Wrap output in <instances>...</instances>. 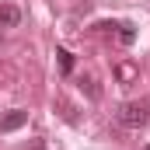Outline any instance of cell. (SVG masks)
<instances>
[{
	"label": "cell",
	"instance_id": "6da1fadb",
	"mask_svg": "<svg viewBox=\"0 0 150 150\" xmlns=\"http://www.w3.org/2000/svg\"><path fill=\"white\" fill-rule=\"evenodd\" d=\"M115 119H119V126H126V129H140V126H147V119H150V101L147 98H140V101H122L119 112H115Z\"/></svg>",
	"mask_w": 150,
	"mask_h": 150
},
{
	"label": "cell",
	"instance_id": "ba28073f",
	"mask_svg": "<svg viewBox=\"0 0 150 150\" xmlns=\"http://www.w3.org/2000/svg\"><path fill=\"white\" fill-rule=\"evenodd\" d=\"M147 150H150V147H147Z\"/></svg>",
	"mask_w": 150,
	"mask_h": 150
},
{
	"label": "cell",
	"instance_id": "277c9868",
	"mask_svg": "<svg viewBox=\"0 0 150 150\" xmlns=\"http://www.w3.org/2000/svg\"><path fill=\"white\" fill-rule=\"evenodd\" d=\"M56 56H59V70H63V74H70V70H74V56H70L67 49H56Z\"/></svg>",
	"mask_w": 150,
	"mask_h": 150
},
{
	"label": "cell",
	"instance_id": "5b68a950",
	"mask_svg": "<svg viewBox=\"0 0 150 150\" xmlns=\"http://www.w3.org/2000/svg\"><path fill=\"white\" fill-rule=\"evenodd\" d=\"M122 32H119V42L122 45H133V38H136V32H133V25H119Z\"/></svg>",
	"mask_w": 150,
	"mask_h": 150
},
{
	"label": "cell",
	"instance_id": "7a4b0ae2",
	"mask_svg": "<svg viewBox=\"0 0 150 150\" xmlns=\"http://www.w3.org/2000/svg\"><path fill=\"white\" fill-rule=\"evenodd\" d=\"M25 122H28V112H25V108H14V112H7L0 119V133H14V129H21Z\"/></svg>",
	"mask_w": 150,
	"mask_h": 150
},
{
	"label": "cell",
	"instance_id": "52a82bcc",
	"mask_svg": "<svg viewBox=\"0 0 150 150\" xmlns=\"http://www.w3.org/2000/svg\"><path fill=\"white\" fill-rule=\"evenodd\" d=\"M28 150H45V140H32V143H28Z\"/></svg>",
	"mask_w": 150,
	"mask_h": 150
},
{
	"label": "cell",
	"instance_id": "3957f363",
	"mask_svg": "<svg viewBox=\"0 0 150 150\" xmlns=\"http://www.w3.org/2000/svg\"><path fill=\"white\" fill-rule=\"evenodd\" d=\"M18 21H21V11L14 4H4L0 7V28H18Z\"/></svg>",
	"mask_w": 150,
	"mask_h": 150
},
{
	"label": "cell",
	"instance_id": "8992f818",
	"mask_svg": "<svg viewBox=\"0 0 150 150\" xmlns=\"http://www.w3.org/2000/svg\"><path fill=\"white\" fill-rule=\"evenodd\" d=\"M84 87H87V94H91V98H101V91H98V84H94V80H84Z\"/></svg>",
	"mask_w": 150,
	"mask_h": 150
}]
</instances>
